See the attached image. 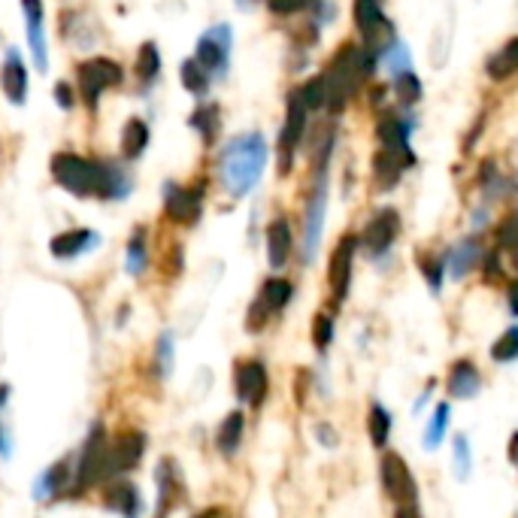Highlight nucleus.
<instances>
[{
	"mask_svg": "<svg viewBox=\"0 0 518 518\" xmlns=\"http://www.w3.org/2000/svg\"><path fill=\"white\" fill-rule=\"evenodd\" d=\"M49 173L67 194L82 200H125L134 188V176L119 161L85 158L70 149L52 155Z\"/></svg>",
	"mask_w": 518,
	"mask_h": 518,
	"instance_id": "obj_1",
	"label": "nucleus"
},
{
	"mask_svg": "<svg viewBox=\"0 0 518 518\" xmlns=\"http://www.w3.org/2000/svg\"><path fill=\"white\" fill-rule=\"evenodd\" d=\"M376 73H379V67L373 64L367 49L358 40H343L331 52L328 64L322 67L325 94H328L325 113L343 119V113L364 94V88L376 79Z\"/></svg>",
	"mask_w": 518,
	"mask_h": 518,
	"instance_id": "obj_2",
	"label": "nucleus"
},
{
	"mask_svg": "<svg viewBox=\"0 0 518 518\" xmlns=\"http://www.w3.org/2000/svg\"><path fill=\"white\" fill-rule=\"evenodd\" d=\"M267 164H270L267 137L261 131H243V134L231 137L225 146H219L216 176H219V185L228 191V197L243 200L264 179Z\"/></svg>",
	"mask_w": 518,
	"mask_h": 518,
	"instance_id": "obj_3",
	"label": "nucleus"
},
{
	"mask_svg": "<svg viewBox=\"0 0 518 518\" xmlns=\"http://www.w3.org/2000/svg\"><path fill=\"white\" fill-rule=\"evenodd\" d=\"M331 167L334 164H309V182L303 191V210H300V261L306 267L316 261L322 249L328 203H331Z\"/></svg>",
	"mask_w": 518,
	"mask_h": 518,
	"instance_id": "obj_4",
	"label": "nucleus"
},
{
	"mask_svg": "<svg viewBox=\"0 0 518 518\" xmlns=\"http://www.w3.org/2000/svg\"><path fill=\"white\" fill-rule=\"evenodd\" d=\"M352 25H355L358 43L382 70V61L388 58V52L400 43V31L394 19L388 16L385 0H352Z\"/></svg>",
	"mask_w": 518,
	"mask_h": 518,
	"instance_id": "obj_5",
	"label": "nucleus"
},
{
	"mask_svg": "<svg viewBox=\"0 0 518 518\" xmlns=\"http://www.w3.org/2000/svg\"><path fill=\"white\" fill-rule=\"evenodd\" d=\"M419 131V113L416 110H403L397 103L391 107L373 113V137H376V146L397 155L406 170H416L419 167V155L412 149V137Z\"/></svg>",
	"mask_w": 518,
	"mask_h": 518,
	"instance_id": "obj_6",
	"label": "nucleus"
},
{
	"mask_svg": "<svg viewBox=\"0 0 518 518\" xmlns=\"http://www.w3.org/2000/svg\"><path fill=\"white\" fill-rule=\"evenodd\" d=\"M309 122H313V113L303 107L297 88H291L285 94V116H282V128H279V137H276V173L282 179H288L297 167V158H300L303 143H306Z\"/></svg>",
	"mask_w": 518,
	"mask_h": 518,
	"instance_id": "obj_7",
	"label": "nucleus"
},
{
	"mask_svg": "<svg viewBox=\"0 0 518 518\" xmlns=\"http://www.w3.org/2000/svg\"><path fill=\"white\" fill-rule=\"evenodd\" d=\"M400 234H403L400 210H397V206H391V203H382V206H376V210L370 213L367 225L358 231V246H361L364 258L379 264V261H385L394 252Z\"/></svg>",
	"mask_w": 518,
	"mask_h": 518,
	"instance_id": "obj_8",
	"label": "nucleus"
},
{
	"mask_svg": "<svg viewBox=\"0 0 518 518\" xmlns=\"http://www.w3.org/2000/svg\"><path fill=\"white\" fill-rule=\"evenodd\" d=\"M122 82H125V67L107 55H91L76 64V94L82 97L88 113H94L100 97L119 88Z\"/></svg>",
	"mask_w": 518,
	"mask_h": 518,
	"instance_id": "obj_9",
	"label": "nucleus"
},
{
	"mask_svg": "<svg viewBox=\"0 0 518 518\" xmlns=\"http://www.w3.org/2000/svg\"><path fill=\"white\" fill-rule=\"evenodd\" d=\"M294 297V282L285 276H270L261 282L258 294L252 297L249 309H246V331L249 334H261L276 316L285 313V306Z\"/></svg>",
	"mask_w": 518,
	"mask_h": 518,
	"instance_id": "obj_10",
	"label": "nucleus"
},
{
	"mask_svg": "<svg viewBox=\"0 0 518 518\" xmlns=\"http://www.w3.org/2000/svg\"><path fill=\"white\" fill-rule=\"evenodd\" d=\"M473 191H476V200L497 210L506 200H512L518 194V176L509 173L503 167V161L497 155H485L476 161V170H473Z\"/></svg>",
	"mask_w": 518,
	"mask_h": 518,
	"instance_id": "obj_11",
	"label": "nucleus"
},
{
	"mask_svg": "<svg viewBox=\"0 0 518 518\" xmlns=\"http://www.w3.org/2000/svg\"><path fill=\"white\" fill-rule=\"evenodd\" d=\"M231 52H234V28L228 22H219L213 28H206L197 43H194V61L203 67V73L216 79H225L231 70Z\"/></svg>",
	"mask_w": 518,
	"mask_h": 518,
	"instance_id": "obj_12",
	"label": "nucleus"
},
{
	"mask_svg": "<svg viewBox=\"0 0 518 518\" xmlns=\"http://www.w3.org/2000/svg\"><path fill=\"white\" fill-rule=\"evenodd\" d=\"M361 246H358V231H346L328 258V291H331V306L340 309L352 291V279H355V258H358Z\"/></svg>",
	"mask_w": 518,
	"mask_h": 518,
	"instance_id": "obj_13",
	"label": "nucleus"
},
{
	"mask_svg": "<svg viewBox=\"0 0 518 518\" xmlns=\"http://www.w3.org/2000/svg\"><path fill=\"white\" fill-rule=\"evenodd\" d=\"M146 446L149 440L143 431H122L119 437L107 440V452H103V476H107V482L122 479L125 473L140 467Z\"/></svg>",
	"mask_w": 518,
	"mask_h": 518,
	"instance_id": "obj_14",
	"label": "nucleus"
},
{
	"mask_svg": "<svg viewBox=\"0 0 518 518\" xmlns=\"http://www.w3.org/2000/svg\"><path fill=\"white\" fill-rule=\"evenodd\" d=\"M203 185H179V182H164V216L173 225L191 228L203 216Z\"/></svg>",
	"mask_w": 518,
	"mask_h": 518,
	"instance_id": "obj_15",
	"label": "nucleus"
},
{
	"mask_svg": "<svg viewBox=\"0 0 518 518\" xmlns=\"http://www.w3.org/2000/svg\"><path fill=\"white\" fill-rule=\"evenodd\" d=\"M485 237L482 234H467L455 243H449L443 249V258H446V276L452 282H464L473 270H479L482 264V255H485Z\"/></svg>",
	"mask_w": 518,
	"mask_h": 518,
	"instance_id": "obj_16",
	"label": "nucleus"
},
{
	"mask_svg": "<svg viewBox=\"0 0 518 518\" xmlns=\"http://www.w3.org/2000/svg\"><path fill=\"white\" fill-rule=\"evenodd\" d=\"M234 391H237L240 403H246L252 409H261L264 400H267V391H270V373H267L264 361H258V358L237 361V367H234Z\"/></svg>",
	"mask_w": 518,
	"mask_h": 518,
	"instance_id": "obj_17",
	"label": "nucleus"
},
{
	"mask_svg": "<svg viewBox=\"0 0 518 518\" xmlns=\"http://www.w3.org/2000/svg\"><path fill=\"white\" fill-rule=\"evenodd\" d=\"M379 476H382V488L391 500L397 503H416L419 497V485L409 473V464L394 455V452H385L382 455V464H379Z\"/></svg>",
	"mask_w": 518,
	"mask_h": 518,
	"instance_id": "obj_18",
	"label": "nucleus"
},
{
	"mask_svg": "<svg viewBox=\"0 0 518 518\" xmlns=\"http://www.w3.org/2000/svg\"><path fill=\"white\" fill-rule=\"evenodd\" d=\"M155 488H158L155 518L173 515V509L185 497V479H182V470H179V464L173 458H161L158 461V467H155Z\"/></svg>",
	"mask_w": 518,
	"mask_h": 518,
	"instance_id": "obj_19",
	"label": "nucleus"
},
{
	"mask_svg": "<svg viewBox=\"0 0 518 518\" xmlns=\"http://www.w3.org/2000/svg\"><path fill=\"white\" fill-rule=\"evenodd\" d=\"M264 249H267V264L270 270H285L294 249H297V240H294V228H291V219L285 213L273 216L267 222V231H264Z\"/></svg>",
	"mask_w": 518,
	"mask_h": 518,
	"instance_id": "obj_20",
	"label": "nucleus"
},
{
	"mask_svg": "<svg viewBox=\"0 0 518 518\" xmlns=\"http://www.w3.org/2000/svg\"><path fill=\"white\" fill-rule=\"evenodd\" d=\"M0 91L13 103V107H25L31 79H28V64L19 49H7L4 64H0Z\"/></svg>",
	"mask_w": 518,
	"mask_h": 518,
	"instance_id": "obj_21",
	"label": "nucleus"
},
{
	"mask_svg": "<svg viewBox=\"0 0 518 518\" xmlns=\"http://www.w3.org/2000/svg\"><path fill=\"white\" fill-rule=\"evenodd\" d=\"M406 164L397 158V155H391V152H385V149H373V155H370V191L373 194H394L397 188H400V182L406 179Z\"/></svg>",
	"mask_w": 518,
	"mask_h": 518,
	"instance_id": "obj_22",
	"label": "nucleus"
},
{
	"mask_svg": "<svg viewBox=\"0 0 518 518\" xmlns=\"http://www.w3.org/2000/svg\"><path fill=\"white\" fill-rule=\"evenodd\" d=\"M70 482H73V455H64V458H58L55 464H49L37 476V482H34V500L37 503H52L58 497H67Z\"/></svg>",
	"mask_w": 518,
	"mask_h": 518,
	"instance_id": "obj_23",
	"label": "nucleus"
},
{
	"mask_svg": "<svg viewBox=\"0 0 518 518\" xmlns=\"http://www.w3.org/2000/svg\"><path fill=\"white\" fill-rule=\"evenodd\" d=\"M22 19H25V34H28L34 67L40 73H46L49 70V52H46V31H43V19H46L43 0H22Z\"/></svg>",
	"mask_w": 518,
	"mask_h": 518,
	"instance_id": "obj_24",
	"label": "nucleus"
},
{
	"mask_svg": "<svg viewBox=\"0 0 518 518\" xmlns=\"http://www.w3.org/2000/svg\"><path fill=\"white\" fill-rule=\"evenodd\" d=\"M103 506L116 512L119 518H143V509H146L140 488L128 479H113V485H107V491H103Z\"/></svg>",
	"mask_w": 518,
	"mask_h": 518,
	"instance_id": "obj_25",
	"label": "nucleus"
},
{
	"mask_svg": "<svg viewBox=\"0 0 518 518\" xmlns=\"http://www.w3.org/2000/svg\"><path fill=\"white\" fill-rule=\"evenodd\" d=\"M100 246V234L91 231V228H73V231H64L58 237H52L49 243V252L58 258V261H76L88 252H94Z\"/></svg>",
	"mask_w": 518,
	"mask_h": 518,
	"instance_id": "obj_26",
	"label": "nucleus"
},
{
	"mask_svg": "<svg viewBox=\"0 0 518 518\" xmlns=\"http://www.w3.org/2000/svg\"><path fill=\"white\" fill-rule=\"evenodd\" d=\"M482 73H485V79L494 82V85H503V82H509V79L518 76V34L509 37L503 46H497L494 52L485 55Z\"/></svg>",
	"mask_w": 518,
	"mask_h": 518,
	"instance_id": "obj_27",
	"label": "nucleus"
},
{
	"mask_svg": "<svg viewBox=\"0 0 518 518\" xmlns=\"http://www.w3.org/2000/svg\"><path fill=\"white\" fill-rule=\"evenodd\" d=\"M388 88H391V100L403 110H419V103L425 100V82L416 73V67H406L388 76Z\"/></svg>",
	"mask_w": 518,
	"mask_h": 518,
	"instance_id": "obj_28",
	"label": "nucleus"
},
{
	"mask_svg": "<svg viewBox=\"0 0 518 518\" xmlns=\"http://www.w3.org/2000/svg\"><path fill=\"white\" fill-rule=\"evenodd\" d=\"M188 125L206 149H216L219 134H222V107L216 100H200L194 113L188 116Z\"/></svg>",
	"mask_w": 518,
	"mask_h": 518,
	"instance_id": "obj_29",
	"label": "nucleus"
},
{
	"mask_svg": "<svg viewBox=\"0 0 518 518\" xmlns=\"http://www.w3.org/2000/svg\"><path fill=\"white\" fill-rule=\"evenodd\" d=\"M446 388H449V397H455V400H467V397L479 394V388H482L479 367H476L470 358H458V361L449 367Z\"/></svg>",
	"mask_w": 518,
	"mask_h": 518,
	"instance_id": "obj_30",
	"label": "nucleus"
},
{
	"mask_svg": "<svg viewBox=\"0 0 518 518\" xmlns=\"http://www.w3.org/2000/svg\"><path fill=\"white\" fill-rule=\"evenodd\" d=\"M491 231H494V243L491 246L500 249L506 264L518 273V210H509L500 219H494Z\"/></svg>",
	"mask_w": 518,
	"mask_h": 518,
	"instance_id": "obj_31",
	"label": "nucleus"
},
{
	"mask_svg": "<svg viewBox=\"0 0 518 518\" xmlns=\"http://www.w3.org/2000/svg\"><path fill=\"white\" fill-rule=\"evenodd\" d=\"M243 437H246V416H243V409H234V412H228V416L222 419V425L216 431L219 455L234 458L240 452V446H243Z\"/></svg>",
	"mask_w": 518,
	"mask_h": 518,
	"instance_id": "obj_32",
	"label": "nucleus"
},
{
	"mask_svg": "<svg viewBox=\"0 0 518 518\" xmlns=\"http://www.w3.org/2000/svg\"><path fill=\"white\" fill-rule=\"evenodd\" d=\"M149 140H152V131H149V125H146V119H140V116H134V119H128L125 122V128H122V158L125 161H140L143 155H146V149H149Z\"/></svg>",
	"mask_w": 518,
	"mask_h": 518,
	"instance_id": "obj_33",
	"label": "nucleus"
},
{
	"mask_svg": "<svg viewBox=\"0 0 518 518\" xmlns=\"http://www.w3.org/2000/svg\"><path fill=\"white\" fill-rule=\"evenodd\" d=\"M416 267H419V273H422V279L428 282V288L434 291V294H440L443 291V285H446V258H443V249L437 252V249H416Z\"/></svg>",
	"mask_w": 518,
	"mask_h": 518,
	"instance_id": "obj_34",
	"label": "nucleus"
},
{
	"mask_svg": "<svg viewBox=\"0 0 518 518\" xmlns=\"http://www.w3.org/2000/svg\"><path fill=\"white\" fill-rule=\"evenodd\" d=\"M134 73H137L140 91H152V88H155V82H158V76H161V52H158V46H155L152 40L140 46Z\"/></svg>",
	"mask_w": 518,
	"mask_h": 518,
	"instance_id": "obj_35",
	"label": "nucleus"
},
{
	"mask_svg": "<svg viewBox=\"0 0 518 518\" xmlns=\"http://www.w3.org/2000/svg\"><path fill=\"white\" fill-rule=\"evenodd\" d=\"M146 267H149V231L140 225L128 237V246H125V270L131 276H143Z\"/></svg>",
	"mask_w": 518,
	"mask_h": 518,
	"instance_id": "obj_36",
	"label": "nucleus"
},
{
	"mask_svg": "<svg viewBox=\"0 0 518 518\" xmlns=\"http://www.w3.org/2000/svg\"><path fill=\"white\" fill-rule=\"evenodd\" d=\"M179 79H182V88H185L191 97H197V100H203L206 94H210V88H213V79L203 73V67H200L194 58H185V61H182Z\"/></svg>",
	"mask_w": 518,
	"mask_h": 518,
	"instance_id": "obj_37",
	"label": "nucleus"
},
{
	"mask_svg": "<svg viewBox=\"0 0 518 518\" xmlns=\"http://www.w3.org/2000/svg\"><path fill=\"white\" fill-rule=\"evenodd\" d=\"M297 94H300V100H303V107H306L309 113H313V116H322V113H325V107H328V94H325V79H322V73L303 79V82L297 85Z\"/></svg>",
	"mask_w": 518,
	"mask_h": 518,
	"instance_id": "obj_38",
	"label": "nucleus"
},
{
	"mask_svg": "<svg viewBox=\"0 0 518 518\" xmlns=\"http://www.w3.org/2000/svg\"><path fill=\"white\" fill-rule=\"evenodd\" d=\"M367 431H370V443L376 449H385L388 446V437H391V416L382 403H373L370 412H367Z\"/></svg>",
	"mask_w": 518,
	"mask_h": 518,
	"instance_id": "obj_39",
	"label": "nucleus"
},
{
	"mask_svg": "<svg viewBox=\"0 0 518 518\" xmlns=\"http://www.w3.org/2000/svg\"><path fill=\"white\" fill-rule=\"evenodd\" d=\"M506 267L509 264H506L503 252L488 246L485 255H482V264H479V276H482L485 285H500V282H506Z\"/></svg>",
	"mask_w": 518,
	"mask_h": 518,
	"instance_id": "obj_40",
	"label": "nucleus"
},
{
	"mask_svg": "<svg viewBox=\"0 0 518 518\" xmlns=\"http://www.w3.org/2000/svg\"><path fill=\"white\" fill-rule=\"evenodd\" d=\"M173 361H176V343H173V334L164 331L155 343V379H170L173 373Z\"/></svg>",
	"mask_w": 518,
	"mask_h": 518,
	"instance_id": "obj_41",
	"label": "nucleus"
},
{
	"mask_svg": "<svg viewBox=\"0 0 518 518\" xmlns=\"http://www.w3.org/2000/svg\"><path fill=\"white\" fill-rule=\"evenodd\" d=\"M316 0H264V7L273 19H300L313 10Z\"/></svg>",
	"mask_w": 518,
	"mask_h": 518,
	"instance_id": "obj_42",
	"label": "nucleus"
},
{
	"mask_svg": "<svg viewBox=\"0 0 518 518\" xmlns=\"http://www.w3.org/2000/svg\"><path fill=\"white\" fill-rule=\"evenodd\" d=\"M491 358H494L497 364H509V361L518 358V325H509V328L494 340Z\"/></svg>",
	"mask_w": 518,
	"mask_h": 518,
	"instance_id": "obj_43",
	"label": "nucleus"
},
{
	"mask_svg": "<svg viewBox=\"0 0 518 518\" xmlns=\"http://www.w3.org/2000/svg\"><path fill=\"white\" fill-rule=\"evenodd\" d=\"M334 313H316L313 316V346L319 349V352H328L331 349V343H334Z\"/></svg>",
	"mask_w": 518,
	"mask_h": 518,
	"instance_id": "obj_44",
	"label": "nucleus"
},
{
	"mask_svg": "<svg viewBox=\"0 0 518 518\" xmlns=\"http://www.w3.org/2000/svg\"><path fill=\"white\" fill-rule=\"evenodd\" d=\"M449 416H452L449 403H440L437 412H434V419H431V425H428V431H425V443H428L431 449L440 446V440H443V434H446V425H449Z\"/></svg>",
	"mask_w": 518,
	"mask_h": 518,
	"instance_id": "obj_45",
	"label": "nucleus"
},
{
	"mask_svg": "<svg viewBox=\"0 0 518 518\" xmlns=\"http://www.w3.org/2000/svg\"><path fill=\"white\" fill-rule=\"evenodd\" d=\"M364 97H367V107H370V113H379V110H385V107H391V88H388V82H370L367 88H364Z\"/></svg>",
	"mask_w": 518,
	"mask_h": 518,
	"instance_id": "obj_46",
	"label": "nucleus"
},
{
	"mask_svg": "<svg viewBox=\"0 0 518 518\" xmlns=\"http://www.w3.org/2000/svg\"><path fill=\"white\" fill-rule=\"evenodd\" d=\"M76 91H73V85L70 82H58L55 85V100H58V107L64 110V113H70L73 107H76Z\"/></svg>",
	"mask_w": 518,
	"mask_h": 518,
	"instance_id": "obj_47",
	"label": "nucleus"
},
{
	"mask_svg": "<svg viewBox=\"0 0 518 518\" xmlns=\"http://www.w3.org/2000/svg\"><path fill=\"white\" fill-rule=\"evenodd\" d=\"M455 464H458V476L470 473V449H467V437L464 434L455 437Z\"/></svg>",
	"mask_w": 518,
	"mask_h": 518,
	"instance_id": "obj_48",
	"label": "nucleus"
},
{
	"mask_svg": "<svg viewBox=\"0 0 518 518\" xmlns=\"http://www.w3.org/2000/svg\"><path fill=\"white\" fill-rule=\"evenodd\" d=\"M506 303H509V313L518 319V276L506 282Z\"/></svg>",
	"mask_w": 518,
	"mask_h": 518,
	"instance_id": "obj_49",
	"label": "nucleus"
},
{
	"mask_svg": "<svg viewBox=\"0 0 518 518\" xmlns=\"http://www.w3.org/2000/svg\"><path fill=\"white\" fill-rule=\"evenodd\" d=\"M10 449H13L10 431H7V425H4V422H0V458H10Z\"/></svg>",
	"mask_w": 518,
	"mask_h": 518,
	"instance_id": "obj_50",
	"label": "nucleus"
},
{
	"mask_svg": "<svg viewBox=\"0 0 518 518\" xmlns=\"http://www.w3.org/2000/svg\"><path fill=\"white\" fill-rule=\"evenodd\" d=\"M394 518H422V512H419L416 503H400L397 512H394Z\"/></svg>",
	"mask_w": 518,
	"mask_h": 518,
	"instance_id": "obj_51",
	"label": "nucleus"
},
{
	"mask_svg": "<svg viewBox=\"0 0 518 518\" xmlns=\"http://www.w3.org/2000/svg\"><path fill=\"white\" fill-rule=\"evenodd\" d=\"M194 518H231V515H228V509H222V506H210V509H200Z\"/></svg>",
	"mask_w": 518,
	"mask_h": 518,
	"instance_id": "obj_52",
	"label": "nucleus"
},
{
	"mask_svg": "<svg viewBox=\"0 0 518 518\" xmlns=\"http://www.w3.org/2000/svg\"><path fill=\"white\" fill-rule=\"evenodd\" d=\"M234 4H237V10H243V13H252L255 7L264 4V0H234Z\"/></svg>",
	"mask_w": 518,
	"mask_h": 518,
	"instance_id": "obj_53",
	"label": "nucleus"
},
{
	"mask_svg": "<svg viewBox=\"0 0 518 518\" xmlns=\"http://www.w3.org/2000/svg\"><path fill=\"white\" fill-rule=\"evenodd\" d=\"M319 440H322L325 446H334V443H337V437H334L331 428H325V425H319Z\"/></svg>",
	"mask_w": 518,
	"mask_h": 518,
	"instance_id": "obj_54",
	"label": "nucleus"
},
{
	"mask_svg": "<svg viewBox=\"0 0 518 518\" xmlns=\"http://www.w3.org/2000/svg\"><path fill=\"white\" fill-rule=\"evenodd\" d=\"M509 461L518 467V434H512V440H509Z\"/></svg>",
	"mask_w": 518,
	"mask_h": 518,
	"instance_id": "obj_55",
	"label": "nucleus"
}]
</instances>
